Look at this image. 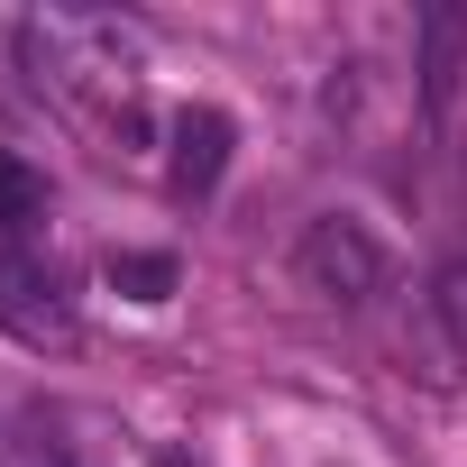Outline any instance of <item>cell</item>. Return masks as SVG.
Wrapping results in <instances>:
<instances>
[{
    "label": "cell",
    "mask_w": 467,
    "mask_h": 467,
    "mask_svg": "<svg viewBox=\"0 0 467 467\" xmlns=\"http://www.w3.org/2000/svg\"><path fill=\"white\" fill-rule=\"evenodd\" d=\"M19 56H28L37 83H56V92H101V101L129 110L138 65H147V28L119 19V10H47V19L19 28Z\"/></svg>",
    "instance_id": "1"
},
{
    "label": "cell",
    "mask_w": 467,
    "mask_h": 467,
    "mask_svg": "<svg viewBox=\"0 0 467 467\" xmlns=\"http://www.w3.org/2000/svg\"><path fill=\"white\" fill-rule=\"evenodd\" d=\"M294 275H303L321 303H376V294L394 285V257L376 248V229H367V220L330 211V220H312V229H303Z\"/></svg>",
    "instance_id": "2"
},
{
    "label": "cell",
    "mask_w": 467,
    "mask_h": 467,
    "mask_svg": "<svg viewBox=\"0 0 467 467\" xmlns=\"http://www.w3.org/2000/svg\"><path fill=\"white\" fill-rule=\"evenodd\" d=\"M0 330L19 348H74V303L56 285V266L28 248V239H0Z\"/></svg>",
    "instance_id": "3"
},
{
    "label": "cell",
    "mask_w": 467,
    "mask_h": 467,
    "mask_svg": "<svg viewBox=\"0 0 467 467\" xmlns=\"http://www.w3.org/2000/svg\"><path fill=\"white\" fill-rule=\"evenodd\" d=\"M220 165H229V119L220 110H174L165 119V174H174V192H211Z\"/></svg>",
    "instance_id": "4"
},
{
    "label": "cell",
    "mask_w": 467,
    "mask_h": 467,
    "mask_svg": "<svg viewBox=\"0 0 467 467\" xmlns=\"http://www.w3.org/2000/svg\"><path fill=\"white\" fill-rule=\"evenodd\" d=\"M458 56H467V10H421V92H431V110H449Z\"/></svg>",
    "instance_id": "5"
},
{
    "label": "cell",
    "mask_w": 467,
    "mask_h": 467,
    "mask_svg": "<svg viewBox=\"0 0 467 467\" xmlns=\"http://www.w3.org/2000/svg\"><path fill=\"white\" fill-rule=\"evenodd\" d=\"M37 220H47V174L0 147V239H28Z\"/></svg>",
    "instance_id": "6"
},
{
    "label": "cell",
    "mask_w": 467,
    "mask_h": 467,
    "mask_svg": "<svg viewBox=\"0 0 467 467\" xmlns=\"http://www.w3.org/2000/svg\"><path fill=\"white\" fill-rule=\"evenodd\" d=\"M110 285L129 303H165L174 294V257H110Z\"/></svg>",
    "instance_id": "7"
},
{
    "label": "cell",
    "mask_w": 467,
    "mask_h": 467,
    "mask_svg": "<svg viewBox=\"0 0 467 467\" xmlns=\"http://www.w3.org/2000/svg\"><path fill=\"white\" fill-rule=\"evenodd\" d=\"M440 312H449V321H458V330H467V266H458V275H449V294H440Z\"/></svg>",
    "instance_id": "8"
},
{
    "label": "cell",
    "mask_w": 467,
    "mask_h": 467,
    "mask_svg": "<svg viewBox=\"0 0 467 467\" xmlns=\"http://www.w3.org/2000/svg\"><path fill=\"white\" fill-rule=\"evenodd\" d=\"M156 467H192V458H174V449H165V458H156Z\"/></svg>",
    "instance_id": "9"
}]
</instances>
